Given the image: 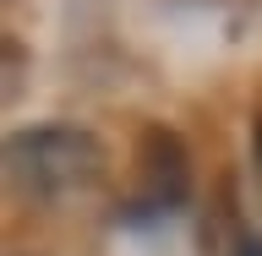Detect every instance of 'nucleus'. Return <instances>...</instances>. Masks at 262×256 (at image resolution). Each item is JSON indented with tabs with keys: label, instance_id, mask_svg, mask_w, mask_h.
I'll use <instances>...</instances> for the list:
<instances>
[{
	"label": "nucleus",
	"instance_id": "f257e3e1",
	"mask_svg": "<svg viewBox=\"0 0 262 256\" xmlns=\"http://www.w3.org/2000/svg\"><path fill=\"white\" fill-rule=\"evenodd\" d=\"M6 169L33 202H71L104 180V142L82 126H33L6 142Z\"/></svg>",
	"mask_w": 262,
	"mask_h": 256
},
{
	"label": "nucleus",
	"instance_id": "f03ea898",
	"mask_svg": "<svg viewBox=\"0 0 262 256\" xmlns=\"http://www.w3.org/2000/svg\"><path fill=\"white\" fill-rule=\"evenodd\" d=\"M191 191V158L186 142L164 126H147L137 136V207L142 213H175Z\"/></svg>",
	"mask_w": 262,
	"mask_h": 256
},
{
	"label": "nucleus",
	"instance_id": "7ed1b4c3",
	"mask_svg": "<svg viewBox=\"0 0 262 256\" xmlns=\"http://www.w3.org/2000/svg\"><path fill=\"white\" fill-rule=\"evenodd\" d=\"M251 153H257V185H262V120H257V136H251Z\"/></svg>",
	"mask_w": 262,
	"mask_h": 256
},
{
	"label": "nucleus",
	"instance_id": "20e7f679",
	"mask_svg": "<svg viewBox=\"0 0 262 256\" xmlns=\"http://www.w3.org/2000/svg\"><path fill=\"white\" fill-rule=\"evenodd\" d=\"M241 256H262V240H251V245H241Z\"/></svg>",
	"mask_w": 262,
	"mask_h": 256
}]
</instances>
